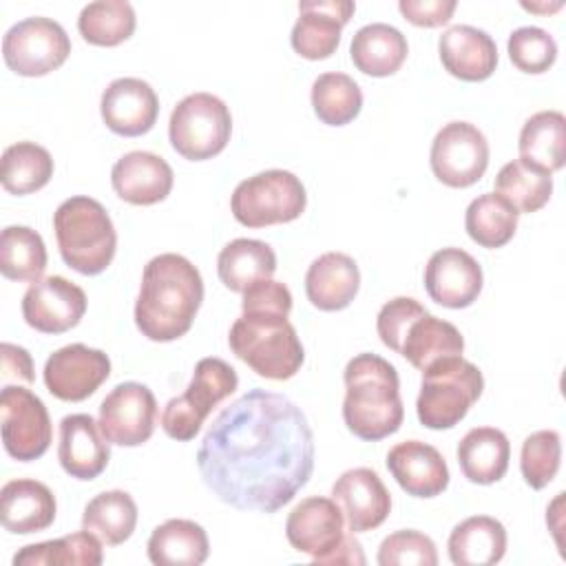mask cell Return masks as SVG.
<instances>
[{"label":"cell","mask_w":566,"mask_h":566,"mask_svg":"<svg viewBox=\"0 0 566 566\" xmlns=\"http://www.w3.org/2000/svg\"><path fill=\"white\" fill-rule=\"evenodd\" d=\"M203 484L239 511L276 513L314 471V433L296 402L250 389L219 411L201 438Z\"/></svg>","instance_id":"1"},{"label":"cell","mask_w":566,"mask_h":566,"mask_svg":"<svg viewBox=\"0 0 566 566\" xmlns=\"http://www.w3.org/2000/svg\"><path fill=\"white\" fill-rule=\"evenodd\" d=\"M241 310L228 334L232 354L263 378H292L301 369L305 352L287 321L292 310L290 287L272 279L259 281L243 292Z\"/></svg>","instance_id":"2"},{"label":"cell","mask_w":566,"mask_h":566,"mask_svg":"<svg viewBox=\"0 0 566 566\" xmlns=\"http://www.w3.org/2000/svg\"><path fill=\"white\" fill-rule=\"evenodd\" d=\"M201 301L203 279L199 270L181 254H157L142 272L135 325L148 340H177L192 327Z\"/></svg>","instance_id":"3"},{"label":"cell","mask_w":566,"mask_h":566,"mask_svg":"<svg viewBox=\"0 0 566 566\" xmlns=\"http://www.w3.org/2000/svg\"><path fill=\"white\" fill-rule=\"evenodd\" d=\"M343 420L347 429L367 442L396 433L405 418L396 367L378 354L354 356L343 371Z\"/></svg>","instance_id":"4"},{"label":"cell","mask_w":566,"mask_h":566,"mask_svg":"<svg viewBox=\"0 0 566 566\" xmlns=\"http://www.w3.org/2000/svg\"><path fill=\"white\" fill-rule=\"evenodd\" d=\"M60 254L84 276L102 274L117 250V232L106 208L93 197H69L53 212Z\"/></svg>","instance_id":"5"},{"label":"cell","mask_w":566,"mask_h":566,"mask_svg":"<svg viewBox=\"0 0 566 566\" xmlns=\"http://www.w3.org/2000/svg\"><path fill=\"white\" fill-rule=\"evenodd\" d=\"M484 389L482 371L462 356L433 363L422 371L416 413L427 429L455 427Z\"/></svg>","instance_id":"6"},{"label":"cell","mask_w":566,"mask_h":566,"mask_svg":"<svg viewBox=\"0 0 566 566\" xmlns=\"http://www.w3.org/2000/svg\"><path fill=\"white\" fill-rule=\"evenodd\" d=\"M237 387L239 376L232 365L214 356L201 358L195 365V374L186 391L166 402L161 411V429L172 440H192L210 411L228 396H232Z\"/></svg>","instance_id":"7"},{"label":"cell","mask_w":566,"mask_h":566,"mask_svg":"<svg viewBox=\"0 0 566 566\" xmlns=\"http://www.w3.org/2000/svg\"><path fill=\"white\" fill-rule=\"evenodd\" d=\"M305 186L294 172L281 168L243 179L230 197V210L245 228L290 223L305 212Z\"/></svg>","instance_id":"8"},{"label":"cell","mask_w":566,"mask_h":566,"mask_svg":"<svg viewBox=\"0 0 566 566\" xmlns=\"http://www.w3.org/2000/svg\"><path fill=\"white\" fill-rule=\"evenodd\" d=\"M232 133V115L226 102L212 93H190L170 113V146L190 161L219 155Z\"/></svg>","instance_id":"9"},{"label":"cell","mask_w":566,"mask_h":566,"mask_svg":"<svg viewBox=\"0 0 566 566\" xmlns=\"http://www.w3.org/2000/svg\"><path fill=\"white\" fill-rule=\"evenodd\" d=\"M71 53V40L60 22L42 15L15 22L2 38L4 64L22 77H42L60 69Z\"/></svg>","instance_id":"10"},{"label":"cell","mask_w":566,"mask_h":566,"mask_svg":"<svg viewBox=\"0 0 566 566\" xmlns=\"http://www.w3.org/2000/svg\"><path fill=\"white\" fill-rule=\"evenodd\" d=\"M0 431L4 451L18 462L42 458L53 438L44 402L20 385H4L0 391Z\"/></svg>","instance_id":"11"},{"label":"cell","mask_w":566,"mask_h":566,"mask_svg":"<svg viewBox=\"0 0 566 566\" xmlns=\"http://www.w3.org/2000/svg\"><path fill=\"white\" fill-rule=\"evenodd\" d=\"M429 164L436 179L444 186L469 188L486 172L489 142L478 126L469 122H449L431 142Z\"/></svg>","instance_id":"12"},{"label":"cell","mask_w":566,"mask_h":566,"mask_svg":"<svg viewBox=\"0 0 566 566\" xmlns=\"http://www.w3.org/2000/svg\"><path fill=\"white\" fill-rule=\"evenodd\" d=\"M155 394L135 380L119 382L99 405V429L104 438L119 447H139L155 431Z\"/></svg>","instance_id":"13"},{"label":"cell","mask_w":566,"mask_h":566,"mask_svg":"<svg viewBox=\"0 0 566 566\" xmlns=\"http://www.w3.org/2000/svg\"><path fill=\"white\" fill-rule=\"evenodd\" d=\"M42 376L57 400L82 402L111 376V358L102 349L71 343L46 358Z\"/></svg>","instance_id":"14"},{"label":"cell","mask_w":566,"mask_h":566,"mask_svg":"<svg viewBox=\"0 0 566 566\" xmlns=\"http://www.w3.org/2000/svg\"><path fill=\"white\" fill-rule=\"evenodd\" d=\"M86 312V294L64 276H46L29 285L22 296V316L29 327L42 334H64Z\"/></svg>","instance_id":"15"},{"label":"cell","mask_w":566,"mask_h":566,"mask_svg":"<svg viewBox=\"0 0 566 566\" xmlns=\"http://www.w3.org/2000/svg\"><path fill=\"white\" fill-rule=\"evenodd\" d=\"M482 268L462 248L436 250L424 265V290L442 307H469L482 292Z\"/></svg>","instance_id":"16"},{"label":"cell","mask_w":566,"mask_h":566,"mask_svg":"<svg viewBox=\"0 0 566 566\" xmlns=\"http://www.w3.org/2000/svg\"><path fill=\"white\" fill-rule=\"evenodd\" d=\"M332 500L340 506L352 533L378 528L391 511V495L380 475L369 467H356L340 473L332 486Z\"/></svg>","instance_id":"17"},{"label":"cell","mask_w":566,"mask_h":566,"mask_svg":"<svg viewBox=\"0 0 566 566\" xmlns=\"http://www.w3.org/2000/svg\"><path fill=\"white\" fill-rule=\"evenodd\" d=\"M352 0H303L292 27V49L305 60H325L340 44V31L354 15Z\"/></svg>","instance_id":"18"},{"label":"cell","mask_w":566,"mask_h":566,"mask_svg":"<svg viewBox=\"0 0 566 566\" xmlns=\"http://www.w3.org/2000/svg\"><path fill=\"white\" fill-rule=\"evenodd\" d=\"M285 535L292 548L318 562L345 537L343 511L332 497H305L287 515Z\"/></svg>","instance_id":"19"},{"label":"cell","mask_w":566,"mask_h":566,"mask_svg":"<svg viewBox=\"0 0 566 566\" xmlns=\"http://www.w3.org/2000/svg\"><path fill=\"white\" fill-rule=\"evenodd\" d=\"M99 113L115 135L139 137L155 126L159 99L148 82L139 77H117L104 88Z\"/></svg>","instance_id":"20"},{"label":"cell","mask_w":566,"mask_h":566,"mask_svg":"<svg viewBox=\"0 0 566 566\" xmlns=\"http://www.w3.org/2000/svg\"><path fill=\"white\" fill-rule=\"evenodd\" d=\"M170 164L148 150H130L119 157L111 170V184L119 199L133 206H153L172 190Z\"/></svg>","instance_id":"21"},{"label":"cell","mask_w":566,"mask_h":566,"mask_svg":"<svg viewBox=\"0 0 566 566\" xmlns=\"http://www.w3.org/2000/svg\"><path fill=\"white\" fill-rule=\"evenodd\" d=\"M387 469L411 497H436L449 486V467L442 453L422 440H405L391 447Z\"/></svg>","instance_id":"22"},{"label":"cell","mask_w":566,"mask_h":566,"mask_svg":"<svg viewBox=\"0 0 566 566\" xmlns=\"http://www.w3.org/2000/svg\"><path fill=\"white\" fill-rule=\"evenodd\" d=\"M57 460L75 480H95L106 469L111 447L93 416L71 413L62 418Z\"/></svg>","instance_id":"23"},{"label":"cell","mask_w":566,"mask_h":566,"mask_svg":"<svg viewBox=\"0 0 566 566\" xmlns=\"http://www.w3.org/2000/svg\"><path fill=\"white\" fill-rule=\"evenodd\" d=\"M438 53L444 71L464 82H482L497 66L495 40L471 24L449 27L438 40Z\"/></svg>","instance_id":"24"},{"label":"cell","mask_w":566,"mask_h":566,"mask_svg":"<svg viewBox=\"0 0 566 566\" xmlns=\"http://www.w3.org/2000/svg\"><path fill=\"white\" fill-rule=\"evenodd\" d=\"M55 511V495L44 482L18 478L0 491V522L9 533L29 535L44 531L53 524Z\"/></svg>","instance_id":"25"},{"label":"cell","mask_w":566,"mask_h":566,"mask_svg":"<svg viewBox=\"0 0 566 566\" xmlns=\"http://www.w3.org/2000/svg\"><path fill=\"white\" fill-rule=\"evenodd\" d=\"M360 270L345 252H325L312 261L305 274V294L323 312L345 310L358 294Z\"/></svg>","instance_id":"26"},{"label":"cell","mask_w":566,"mask_h":566,"mask_svg":"<svg viewBox=\"0 0 566 566\" xmlns=\"http://www.w3.org/2000/svg\"><path fill=\"white\" fill-rule=\"evenodd\" d=\"M458 464L473 484H493L504 478L511 460V442L495 427H473L458 444Z\"/></svg>","instance_id":"27"},{"label":"cell","mask_w":566,"mask_h":566,"mask_svg":"<svg viewBox=\"0 0 566 566\" xmlns=\"http://www.w3.org/2000/svg\"><path fill=\"white\" fill-rule=\"evenodd\" d=\"M409 44L402 31L385 22L360 27L349 44L354 66L371 77L394 75L407 60Z\"/></svg>","instance_id":"28"},{"label":"cell","mask_w":566,"mask_h":566,"mask_svg":"<svg viewBox=\"0 0 566 566\" xmlns=\"http://www.w3.org/2000/svg\"><path fill=\"white\" fill-rule=\"evenodd\" d=\"M447 548L455 566H491L506 553V528L491 515H473L453 526Z\"/></svg>","instance_id":"29"},{"label":"cell","mask_w":566,"mask_h":566,"mask_svg":"<svg viewBox=\"0 0 566 566\" xmlns=\"http://www.w3.org/2000/svg\"><path fill=\"white\" fill-rule=\"evenodd\" d=\"M462 352L464 338L460 329L453 323L424 312L409 325L398 354L405 356L416 369L424 371L438 360L462 356Z\"/></svg>","instance_id":"30"},{"label":"cell","mask_w":566,"mask_h":566,"mask_svg":"<svg viewBox=\"0 0 566 566\" xmlns=\"http://www.w3.org/2000/svg\"><path fill=\"white\" fill-rule=\"evenodd\" d=\"M208 553V533L192 520H166L148 537V559L155 566H199Z\"/></svg>","instance_id":"31"},{"label":"cell","mask_w":566,"mask_h":566,"mask_svg":"<svg viewBox=\"0 0 566 566\" xmlns=\"http://www.w3.org/2000/svg\"><path fill=\"white\" fill-rule=\"evenodd\" d=\"M276 272L274 250L259 239H234L217 256V274L230 292H245Z\"/></svg>","instance_id":"32"},{"label":"cell","mask_w":566,"mask_h":566,"mask_svg":"<svg viewBox=\"0 0 566 566\" xmlns=\"http://www.w3.org/2000/svg\"><path fill=\"white\" fill-rule=\"evenodd\" d=\"M520 159H526L548 172L564 168L566 161V117L559 111H539L531 115L517 142Z\"/></svg>","instance_id":"33"},{"label":"cell","mask_w":566,"mask_h":566,"mask_svg":"<svg viewBox=\"0 0 566 566\" xmlns=\"http://www.w3.org/2000/svg\"><path fill=\"white\" fill-rule=\"evenodd\" d=\"M137 526V504L130 493L113 489L95 495L82 513V528L93 533L102 544H124Z\"/></svg>","instance_id":"34"},{"label":"cell","mask_w":566,"mask_h":566,"mask_svg":"<svg viewBox=\"0 0 566 566\" xmlns=\"http://www.w3.org/2000/svg\"><path fill=\"white\" fill-rule=\"evenodd\" d=\"M102 559L99 539L82 528L57 539L22 546L13 555V566H99Z\"/></svg>","instance_id":"35"},{"label":"cell","mask_w":566,"mask_h":566,"mask_svg":"<svg viewBox=\"0 0 566 566\" xmlns=\"http://www.w3.org/2000/svg\"><path fill=\"white\" fill-rule=\"evenodd\" d=\"M520 212L497 192L475 197L464 214V228L471 241L482 248L495 250L506 245L517 230Z\"/></svg>","instance_id":"36"},{"label":"cell","mask_w":566,"mask_h":566,"mask_svg":"<svg viewBox=\"0 0 566 566\" xmlns=\"http://www.w3.org/2000/svg\"><path fill=\"white\" fill-rule=\"evenodd\" d=\"M53 177L51 153L35 142H18L4 148L0 181L11 195H31L49 184Z\"/></svg>","instance_id":"37"},{"label":"cell","mask_w":566,"mask_h":566,"mask_svg":"<svg viewBox=\"0 0 566 566\" xmlns=\"http://www.w3.org/2000/svg\"><path fill=\"white\" fill-rule=\"evenodd\" d=\"M495 192L502 195L520 214L537 212L553 195V172L526 161L504 164L495 177Z\"/></svg>","instance_id":"38"},{"label":"cell","mask_w":566,"mask_h":566,"mask_svg":"<svg viewBox=\"0 0 566 566\" xmlns=\"http://www.w3.org/2000/svg\"><path fill=\"white\" fill-rule=\"evenodd\" d=\"M46 270V245L29 226H7L0 234V272L11 281L35 283Z\"/></svg>","instance_id":"39"},{"label":"cell","mask_w":566,"mask_h":566,"mask_svg":"<svg viewBox=\"0 0 566 566\" xmlns=\"http://www.w3.org/2000/svg\"><path fill=\"white\" fill-rule=\"evenodd\" d=\"M135 9L126 0L88 2L77 18L80 35L95 46H117L135 31Z\"/></svg>","instance_id":"40"},{"label":"cell","mask_w":566,"mask_h":566,"mask_svg":"<svg viewBox=\"0 0 566 566\" xmlns=\"http://www.w3.org/2000/svg\"><path fill=\"white\" fill-rule=\"evenodd\" d=\"M312 108L327 126L354 122L363 108V91L347 73H323L312 84Z\"/></svg>","instance_id":"41"},{"label":"cell","mask_w":566,"mask_h":566,"mask_svg":"<svg viewBox=\"0 0 566 566\" xmlns=\"http://www.w3.org/2000/svg\"><path fill=\"white\" fill-rule=\"evenodd\" d=\"M562 464V438L555 429H539L524 438L520 453V471L524 482L539 491L548 486Z\"/></svg>","instance_id":"42"},{"label":"cell","mask_w":566,"mask_h":566,"mask_svg":"<svg viewBox=\"0 0 566 566\" xmlns=\"http://www.w3.org/2000/svg\"><path fill=\"white\" fill-rule=\"evenodd\" d=\"M511 62L524 73H544L557 60L555 38L539 27H520L506 42Z\"/></svg>","instance_id":"43"},{"label":"cell","mask_w":566,"mask_h":566,"mask_svg":"<svg viewBox=\"0 0 566 566\" xmlns=\"http://www.w3.org/2000/svg\"><path fill=\"white\" fill-rule=\"evenodd\" d=\"M376 562L380 566H436L438 551L429 535L402 528L380 542Z\"/></svg>","instance_id":"44"},{"label":"cell","mask_w":566,"mask_h":566,"mask_svg":"<svg viewBox=\"0 0 566 566\" xmlns=\"http://www.w3.org/2000/svg\"><path fill=\"white\" fill-rule=\"evenodd\" d=\"M427 310L411 296H396L387 301L376 318V329L385 347L391 352H400V343L409 329V325L422 316Z\"/></svg>","instance_id":"45"},{"label":"cell","mask_w":566,"mask_h":566,"mask_svg":"<svg viewBox=\"0 0 566 566\" xmlns=\"http://www.w3.org/2000/svg\"><path fill=\"white\" fill-rule=\"evenodd\" d=\"M455 0H400L398 9L416 27H442L455 11Z\"/></svg>","instance_id":"46"},{"label":"cell","mask_w":566,"mask_h":566,"mask_svg":"<svg viewBox=\"0 0 566 566\" xmlns=\"http://www.w3.org/2000/svg\"><path fill=\"white\" fill-rule=\"evenodd\" d=\"M0 352H2V382L4 385H9V378H18L22 382H33V360L24 347L2 343Z\"/></svg>","instance_id":"47"},{"label":"cell","mask_w":566,"mask_h":566,"mask_svg":"<svg viewBox=\"0 0 566 566\" xmlns=\"http://www.w3.org/2000/svg\"><path fill=\"white\" fill-rule=\"evenodd\" d=\"M367 559H365V553H363V546L360 542L352 535H345L340 539V544L329 551L327 555H323L318 562L314 564H349V566H363Z\"/></svg>","instance_id":"48"},{"label":"cell","mask_w":566,"mask_h":566,"mask_svg":"<svg viewBox=\"0 0 566 566\" xmlns=\"http://www.w3.org/2000/svg\"><path fill=\"white\" fill-rule=\"evenodd\" d=\"M522 7H524L526 11H557V9H562V2H555L553 7H544V4H526V2H522Z\"/></svg>","instance_id":"49"}]
</instances>
